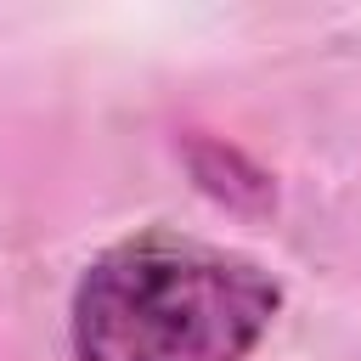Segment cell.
I'll return each mask as SVG.
<instances>
[{
	"label": "cell",
	"mask_w": 361,
	"mask_h": 361,
	"mask_svg": "<svg viewBox=\"0 0 361 361\" xmlns=\"http://www.w3.org/2000/svg\"><path fill=\"white\" fill-rule=\"evenodd\" d=\"M276 316V282L214 243L147 231L113 243L73 293L79 361H243Z\"/></svg>",
	"instance_id": "obj_1"
}]
</instances>
